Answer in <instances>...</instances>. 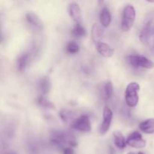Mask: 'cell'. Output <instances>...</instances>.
Masks as SVG:
<instances>
[{
	"label": "cell",
	"mask_w": 154,
	"mask_h": 154,
	"mask_svg": "<svg viewBox=\"0 0 154 154\" xmlns=\"http://www.w3.org/2000/svg\"><path fill=\"white\" fill-rule=\"evenodd\" d=\"M51 141L53 144L59 147H65L66 145L75 147L78 144L75 137L72 133L60 130H54V132H52Z\"/></svg>",
	"instance_id": "obj_1"
},
{
	"label": "cell",
	"mask_w": 154,
	"mask_h": 154,
	"mask_svg": "<svg viewBox=\"0 0 154 154\" xmlns=\"http://www.w3.org/2000/svg\"><path fill=\"white\" fill-rule=\"evenodd\" d=\"M136 17V11L132 5H128L124 8L122 15L121 28L123 31L127 32L133 26Z\"/></svg>",
	"instance_id": "obj_2"
},
{
	"label": "cell",
	"mask_w": 154,
	"mask_h": 154,
	"mask_svg": "<svg viewBox=\"0 0 154 154\" xmlns=\"http://www.w3.org/2000/svg\"><path fill=\"white\" fill-rule=\"evenodd\" d=\"M140 90V85L137 82H131L128 84L125 92V100L128 106L133 108L139 101L138 92Z\"/></svg>",
	"instance_id": "obj_3"
},
{
	"label": "cell",
	"mask_w": 154,
	"mask_h": 154,
	"mask_svg": "<svg viewBox=\"0 0 154 154\" xmlns=\"http://www.w3.org/2000/svg\"><path fill=\"white\" fill-rule=\"evenodd\" d=\"M126 61L134 68H144L150 69L154 68V63L147 57L141 55H130L127 57Z\"/></svg>",
	"instance_id": "obj_4"
},
{
	"label": "cell",
	"mask_w": 154,
	"mask_h": 154,
	"mask_svg": "<svg viewBox=\"0 0 154 154\" xmlns=\"http://www.w3.org/2000/svg\"><path fill=\"white\" fill-rule=\"evenodd\" d=\"M72 127L75 130L83 132H89L91 131V123L90 118L87 115H81L75 119L72 123Z\"/></svg>",
	"instance_id": "obj_5"
},
{
	"label": "cell",
	"mask_w": 154,
	"mask_h": 154,
	"mask_svg": "<svg viewBox=\"0 0 154 154\" xmlns=\"http://www.w3.org/2000/svg\"><path fill=\"white\" fill-rule=\"evenodd\" d=\"M126 144L134 148H144L146 146V141L143 139L142 135L138 132H134L129 135L126 139Z\"/></svg>",
	"instance_id": "obj_6"
},
{
	"label": "cell",
	"mask_w": 154,
	"mask_h": 154,
	"mask_svg": "<svg viewBox=\"0 0 154 154\" xmlns=\"http://www.w3.org/2000/svg\"><path fill=\"white\" fill-rule=\"evenodd\" d=\"M113 118V112L111 108L105 106L103 110V122L99 128V132L101 135H105L110 129L111 121Z\"/></svg>",
	"instance_id": "obj_7"
},
{
	"label": "cell",
	"mask_w": 154,
	"mask_h": 154,
	"mask_svg": "<svg viewBox=\"0 0 154 154\" xmlns=\"http://www.w3.org/2000/svg\"><path fill=\"white\" fill-rule=\"evenodd\" d=\"M154 31V27L153 26V21L151 20H147L144 23L142 29L141 30V32L139 35V38L142 43L146 44L148 42L150 36L152 35Z\"/></svg>",
	"instance_id": "obj_8"
},
{
	"label": "cell",
	"mask_w": 154,
	"mask_h": 154,
	"mask_svg": "<svg viewBox=\"0 0 154 154\" xmlns=\"http://www.w3.org/2000/svg\"><path fill=\"white\" fill-rule=\"evenodd\" d=\"M69 12L71 17L74 20L77 24H82V13L79 5L76 2H72L69 5Z\"/></svg>",
	"instance_id": "obj_9"
},
{
	"label": "cell",
	"mask_w": 154,
	"mask_h": 154,
	"mask_svg": "<svg viewBox=\"0 0 154 154\" xmlns=\"http://www.w3.org/2000/svg\"><path fill=\"white\" fill-rule=\"evenodd\" d=\"M96 49L100 55L104 57H107V58L112 57L114 52V49L110 45L102 42L96 44Z\"/></svg>",
	"instance_id": "obj_10"
},
{
	"label": "cell",
	"mask_w": 154,
	"mask_h": 154,
	"mask_svg": "<svg viewBox=\"0 0 154 154\" xmlns=\"http://www.w3.org/2000/svg\"><path fill=\"white\" fill-rule=\"evenodd\" d=\"M100 23L104 27L107 28L110 26L111 22V14L109 9L107 7H104L101 11L100 15H99Z\"/></svg>",
	"instance_id": "obj_11"
},
{
	"label": "cell",
	"mask_w": 154,
	"mask_h": 154,
	"mask_svg": "<svg viewBox=\"0 0 154 154\" xmlns=\"http://www.w3.org/2000/svg\"><path fill=\"white\" fill-rule=\"evenodd\" d=\"M139 129L146 134L154 133V119L150 118L141 122L139 124Z\"/></svg>",
	"instance_id": "obj_12"
},
{
	"label": "cell",
	"mask_w": 154,
	"mask_h": 154,
	"mask_svg": "<svg viewBox=\"0 0 154 154\" xmlns=\"http://www.w3.org/2000/svg\"><path fill=\"white\" fill-rule=\"evenodd\" d=\"M26 19L27 22L31 25L34 26L36 28L42 29L43 25H42V22L39 17L36 14L33 13V12H28L26 14Z\"/></svg>",
	"instance_id": "obj_13"
},
{
	"label": "cell",
	"mask_w": 154,
	"mask_h": 154,
	"mask_svg": "<svg viewBox=\"0 0 154 154\" xmlns=\"http://www.w3.org/2000/svg\"><path fill=\"white\" fill-rule=\"evenodd\" d=\"M102 35H103V30H102V27L97 23L93 24L91 30V36L93 42L96 44L101 42L100 41L102 38Z\"/></svg>",
	"instance_id": "obj_14"
},
{
	"label": "cell",
	"mask_w": 154,
	"mask_h": 154,
	"mask_svg": "<svg viewBox=\"0 0 154 154\" xmlns=\"http://www.w3.org/2000/svg\"><path fill=\"white\" fill-rule=\"evenodd\" d=\"M113 136H114V141L116 147H118L119 149H124L126 147L127 144H126L125 137L123 136V135L121 132L116 131V132L113 133Z\"/></svg>",
	"instance_id": "obj_15"
},
{
	"label": "cell",
	"mask_w": 154,
	"mask_h": 154,
	"mask_svg": "<svg viewBox=\"0 0 154 154\" xmlns=\"http://www.w3.org/2000/svg\"><path fill=\"white\" fill-rule=\"evenodd\" d=\"M38 87L39 90H40L41 93H42V96H45V95L48 94L51 88V83L49 78L45 77V78H42V79L40 80V81H39Z\"/></svg>",
	"instance_id": "obj_16"
},
{
	"label": "cell",
	"mask_w": 154,
	"mask_h": 154,
	"mask_svg": "<svg viewBox=\"0 0 154 154\" xmlns=\"http://www.w3.org/2000/svg\"><path fill=\"white\" fill-rule=\"evenodd\" d=\"M29 57V56L27 54H23L18 57L17 61V65L18 70L20 72L25 71L27 64H28Z\"/></svg>",
	"instance_id": "obj_17"
},
{
	"label": "cell",
	"mask_w": 154,
	"mask_h": 154,
	"mask_svg": "<svg viewBox=\"0 0 154 154\" xmlns=\"http://www.w3.org/2000/svg\"><path fill=\"white\" fill-rule=\"evenodd\" d=\"M37 103L39 106L42 107V108H45V109L54 110V108H55V106H54V104H53L52 102H49V101H48L45 96H42V95L38 97Z\"/></svg>",
	"instance_id": "obj_18"
},
{
	"label": "cell",
	"mask_w": 154,
	"mask_h": 154,
	"mask_svg": "<svg viewBox=\"0 0 154 154\" xmlns=\"http://www.w3.org/2000/svg\"><path fill=\"white\" fill-rule=\"evenodd\" d=\"M114 93V87L112 83L110 81H106L103 87V95L105 99H111Z\"/></svg>",
	"instance_id": "obj_19"
},
{
	"label": "cell",
	"mask_w": 154,
	"mask_h": 154,
	"mask_svg": "<svg viewBox=\"0 0 154 154\" xmlns=\"http://www.w3.org/2000/svg\"><path fill=\"white\" fill-rule=\"evenodd\" d=\"M72 34L74 37L75 38H81L83 37L86 35V29L82 25L76 24L72 29Z\"/></svg>",
	"instance_id": "obj_20"
},
{
	"label": "cell",
	"mask_w": 154,
	"mask_h": 154,
	"mask_svg": "<svg viewBox=\"0 0 154 154\" xmlns=\"http://www.w3.org/2000/svg\"><path fill=\"white\" fill-rule=\"evenodd\" d=\"M66 51L69 54H75L79 52L80 47L76 42H69L66 45Z\"/></svg>",
	"instance_id": "obj_21"
},
{
	"label": "cell",
	"mask_w": 154,
	"mask_h": 154,
	"mask_svg": "<svg viewBox=\"0 0 154 154\" xmlns=\"http://www.w3.org/2000/svg\"><path fill=\"white\" fill-rule=\"evenodd\" d=\"M74 114L69 110H62L60 112V117L63 122H69V120L73 119Z\"/></svg>",
	"instance_id": "obj_22"
},
{
	"label": "cell",
	"mask_w": 154,
	"mask_h": 154,
	"mask_svg": "<svg viewBox=\"0 0 154 154\" xmlns=\"http://www.w3.org/2000/svg\"><path fill=\"white\" fill-rule=\"evenodd\" d=\"M63 154H75V152L72 149L69 148V147H66L63 150Z\"/></svg>",
	"instance_id": "obj_23"
},
{
	"label": "cell",
	"mask_w": 154,
	"mask_h": 154,
	"mask_svg": "<svg viewBox=\"0 0 154 154\" xmlns=\"http://www.w3.org/2000/svg\"><path fill=\"white\" fill-rule=\"evenodd\" d=\"M5 154H17V153L14 151H9V152H7Z\"/></svg>",
	"instance_id": "obj_24"
},
{
	"label": "cell",
	"mask_w": 154,
	"mask_h": 154,
	"mask_svg": "<svg viewBox=\"0 0 154 154\" xmlns=\"http://www.w3.org/2000/svg\"><path fill=\"white\" fill-rule=\"evenodd\" d=\"M128 154H135V153H132V152H129V153H128Z\"/></svg>",
	"instance_id": "obj_25"
},
{
	"label": "cell",
	"mask_w": 154,
	"mask_h": 154,
	"mask_svg": "<svg viewBox=\"0 0 154 154\" xmlns=\"http://www.w3.org/2000/svg\"><path fill=\"white\" fill-rule=\"evenodd\" d=\"M138 154H144V153H142V152H139V153H138Z\"/></svg>",
	"instance_id": "obj_26"
}]
</instances>
